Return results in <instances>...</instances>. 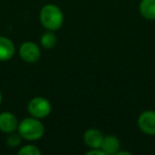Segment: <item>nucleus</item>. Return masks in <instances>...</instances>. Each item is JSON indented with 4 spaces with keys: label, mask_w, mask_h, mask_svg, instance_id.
Wrapping results in <instances>:
<instances>
[{
    "label": "nucleus",
    "mask_w": 155,
    "mask_h": 155,
    "mask_svg": "<svg viewBox=\"0 0 155 155\" xmlns=\"http://www.w3.org/2000/svg\"><path fill=\"white\" fill-rule=\"evenodd\" d=\"M39 21L41 26L49 31H56L64 24V14L55 5H46L39 12Z\"/></svg>",
    "instance_id": "nucleus-1"
},
{
    "label": "nucleus",
    "mask_w": 155,
    "mask_h": 155,
    "mask_svg": "<svg viewBox=\"0 0 155 155\" xmlns=\"http://www.w3.org/2000/svg\"><path fill=\"white\" fill-rule=\"evenodd\" d=\"M21 138L29 141H35L41 139L45 133V125L41 121V119L34 118V117H28L25 118L18 123L17 129Z\"/></svg>",
    "instance_id": "nucleus-2"
},
{
    "label": "nucleus",
    "mask_w": 155,
    "mask_h": 155,
    "mask_svg": "<svg viewBox=\"0 0 155 155\" xmlns=\"http://www.w3.org/2000/svg\"><path fill=\"white\" fill-rule=\"evenodd\" d=\"M52 110L51 103L44 97H35L28 103V112L30 116L37 119H44L50 115Z\"/></svg>",
    "instance_id": "nucleus-3"
},
{
    "label": "nucleus",
    "mask_w": 155,
    "mask_h": 155,
    "mask_svg": "<svg viewBox=\"0 0 155 155\" xmlns=\"http://www.w3.org/2000/svg\"><path fill=\"white\" fill-rule=\"evenodd\" d=\"M19 55L24 62L34 64L41 58V49L33 41H25L19 47Z\"/></svg>",
    "instance_id": "nucleus-4"
},
{
    "label": "nucleus",
    "mask_w": 155,
    "mask_h": 155,
    "mask_svg": "<svg viewBox=\"0 0 155 155\" xmlns=\"http://www.w3.org/2000/svg\"><path fill=\"white\" fill-rule=\"evenodd\" d=\"M139 130L147 135H155V112L144 110L139 115L137 119Z\"/></svg>",
    "instance_id": "nucleus-5"
},
{
    "label": "nucleus",
    "mask_w": 155,
    "mask_h": 155,
    "mask_svg": "<svg viewBox=\"0 0 155 155\" xmlns=\"http://www.w3.org/2000/svg\"><path fill=\"white\" fill-rule=\"evenodd\" d=\"M18 129V120L14 114L10 112H3L0 114V131L10 134L16 132Z\"/></svg>",
    "instance_id": "nucleus-6"
},
{
    "label": "nucleus",
    "mask_w": 155,
    "mask_h": 155,
    "mask_svg": "<svg viewBox=\"0 0 155 155\" xmlns=\"http://www.w3.org/2000/svg\"><path fill=\"white\" fill-rule=\"evenodd\" d=\"M15 54V45L10 38L0 35V62L11 60Z\"/></svg>",
    "instance_id": "nucleus-7"
},
{
    "label": "nucleus",
    "mask_w": 155,
    "mask_h": 155,
    "mask_svg": "<svg viewBox=\"0 0 155 155\" xmlns=\"http://www.w3.org/2000/svg\"><path fill=\"white\" fill-rule=\"evenodd\" d=\"M103 134L97 129H88L85 131L84 135H83V140H84L85 144L89 147L91 149L93 148H100L103 140Z\"/></svg>",
    "instance_id": "nucleus-8"
},
{
    "label": "nucleus",
    "mask_w": 155,
    "mask_h": 155,
    "mask_svg": "<svg viewBox=\"0 0 155 155\" xmlns=\"http://www.w3.org/2000/svg\"><path fill=\"white\" fill-rule=\"evenodd\" d=\"M101 150L105 155H116L120 150V141L114 135H106L103 137L101 143Z\"/></svg>",
    "instance_id": "nucleus-9"
},
{
    "label": "nucleus",
    "mask_w": 155,
    "mask_h": 155,
    "mask_svg": "<svg viewBox=\"0 0 155 155\" xmlns=\"http://www.w3.org/2000/svg\"><path fill=\"white\" fill-rule=\"evenodd\" d=\"M139 12L144 19L155 20V0H141Z\"/></svg>",
    "instance_id": "nucleus-10"
},
{
    "label": "nucleus",
    "mask_w": 155,
    "mask_h": 155,
    "mask_svg": "<svg viewBox=\"0 0 155 155\" xmlns=\"http://www.w3.org/2000/svg\"><path fill=\"white\" fill-rule=\"evenodd\" d=\"M56 43H58V38L53 31L47 30V32H45L41 36V45L45 49H52L55 47Z\"/></svg>",
    "instance_id": "nucleus-11"
},
{
    "label": "nucleus",
    "mask_w": 155,
    "mask_h": 155,
    "mask_svg": "<svg viewBox=\"0 0 155 155\" xmlns=\"http://www.w3.org/2000/svg\"><path fill=\"white\" fill-rule=\"evenodd\" d=\"M19 155H41V150L37 147L33 146V144H27L24 146L19 151H18Z\"/></svg>",
    "instance_id": "nucleus-12"
},
{
    "label": "nucleus",
    "mask_w": 155,
    "mask_h": 155,
    "mask_svg": "<svg viewBox=\"0 0 155 155\" xmlns=\"http://www.w3.org/2000/svg\"><path fill=\"white\" fill-rule=\"evenodd\" d=\"M21 142V136L19 135V133H16V132H13V133H10L9 136L7 138V144L11 148H16L18 147Z\"/></svg>",
    "instance_id": "nucleus-13"
},
{
    "label": "nucleus",
    "mask_w": 155,
    "mask_h": 155,
    "mask_svg": "<svg viewBox=\"0 0 155 155\" xmlns=\"http://www.w3.org/2000/svg\"><path fill=\"white\" fill-rule=\"evenodd\" d=\"M86 154L87 155H105L103 151L101 150V148H93L89 151H87Z\"/></svg>",
    "instance_id": "nucleus-14"
},
{
    "label": "nucleus",
    "mask_w": 155,
    "mask_h": 155,
    "mask_svg": "<svg viewBox=\"0 0 155 155\" xmlns=\"http://www.w3.org/2000/svg\"><path fill=\"white\" fill-rule=\"evenodd\" d=\"M116 155H131V153L127 152V151H120L119 150Z\"/></svg>",
    "instance_id": "nucleus-15"
},
{
    "label": "nucleus",
    "mask_w": 155,
    "mask_h": 155,
    "mask_svg": "<svg viewBox=\"0 0 155 155\" xmlns=\"http://www.w3.org/2000/svg\"><path fill=\"white\" fill-rule=\"evenodd\" d=\"M1 102H2V94L0 91V104H1Z\"/></svg>",
    "instance_id": "nucleus-16"
}]
</instances>
